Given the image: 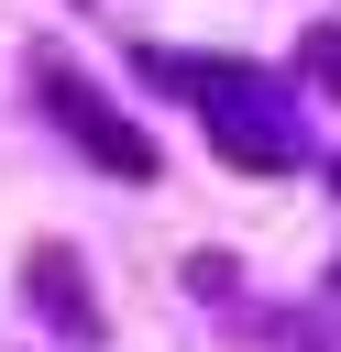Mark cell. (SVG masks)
<instances>
[{
	"label": "cell",
	"instance_id": "cell-1",
	"mask_svg": "<svg viewBox=\"0 0 341 352\" xmlns=\"http://www.w3.org/2000/svg\"><path fill=\"white\" fill-rule=\"evenodd\" d=\"M198 77V66H187ZM198 99H209V143L231 154V165H297L308 154V132L297 121H264L275 99H264V77H242V66H209L198 77Z\"/></svg>",
	"mask_w": 341,
	"mask_h": 352
},
{
	"label": "cell",
	"instance_id": "cell-2",
	"mask_svg": "<svg viewBox=\"0 0 341 352\" xmlns=\"http://www.w3.org/2000/svg\"><path fill=\"white\" fill-rule=\"evenodd\" d=\"M33 88L55 99V121H66V132H77V143H88L110 176H154V143H143V132H132V121H121V110H110V99H99V88L66 66V55H33Z\"/></svg>",
	"mask_w": 341,
	"mask_h": 352
},
{
	"label": "cell",
	"instance_id": "cell-3",
	"mask_svg": "<svg viewBox=\"0 0 341 352\" xmlns=\"http://www.w3.org/2000/svg\"><path fill=\"white\" fill-rule=\"evenodd\" d=\"M22 286L44 297V319H55L66 341H99V308H88V275H77V253H66V242H44V253L22 264Z\"/></svg>",
	"mask_w": 341,
	"mask_h": 352
},
{
	"label": "cell",
	"instance_id": "cell-4",
	"mask_svg": "<svg viewBox=\"0 0 341 352\" xmlns=\"http://www.w3.org/2000/svg\"><path fill=\"white\" fill-rule=\"evenodd\" d=\"M297 66H308V77H319V88H330V99H341V22H319V33H308V44H297Z\"/></svg>",
	"mask_w": 341,
	"mask_h": 352
},
{
	"label": "cell",
	"instance_id": "cell-5",
	"mask_svg": "<svg viewBox=\"0 0 341 352\" xmlns=\"http://www.w3.org/2000/svg\"><path fill=\"white\" fill-rule=\"evenodd\" d=\"M330 176H341V165H330Z\"/></svg>",
	"mask_w": 341,
	"mask_h": 352
}]
</instances>
